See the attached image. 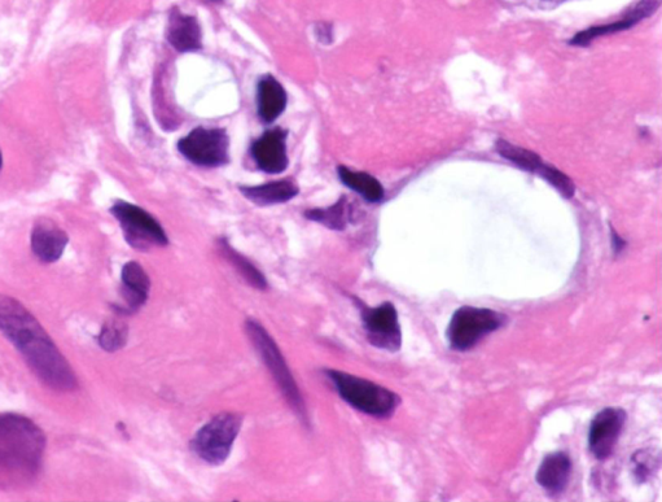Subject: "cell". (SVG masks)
I'll return each instance as SVG.
<instances>
[{"instance_id": "cell-6", "label": "cell", "mask_w": 662, "mask_h": 502, "mask_svg": "<svg viewBox=\"0 0 662 502\" xmlns=\"http://www.w3.org/2000/svg\"><path fill=\"white\" fill-rule=\"evenodd\" d=\"M508 318L493 309L462 307L455 311L447 327V340L454 351L466 352L485 336L501 330Z\"/></svg>"}, {"instance_id": "cell-15", "label": "cell", "mask_w": 662, "mask_h": 502, "mask_svg": "<svg viewBox=\"0 0 662 502\" xmlns=\"http://www.w3.org/2000/svg\"><path fill=\"white\" fill-rule=\"evenodd\" d=\"M166 38L179 52H195L203 46L199 21L194 16L184 15L178 8L170 12Z\"/></svg>"}, {"instance_id": "cell-1", "label": "cell", "mask_w": 662, "mask_h": 502, "mask_svg": "<svg viewBox=\"0 0 662 502\" xmlns=\"http://www.w3.org/2000/svg\"><path fill=\"white\" fill-rule=\"evenodd\" d=\"M0 331L21 353L39 381L60 392L76 390V374L54 340L37 318L10 296L0 295Z\"/></svg>"}, {"instance_id": "cell-8", "label": "cell", "mask_w": 662, "mask_h": 502, "mask_svg": "<svg viewBox=\"0 0 662 502\" xmlns=\"http://www.w3.org/2000/svg\"><path fill=\"white\" fill-rule=\"evenodd\" d=\"M230 138L226 130L199 126L178 142V150L188 161L204 168L229 163Z\"/></svg>"}, {"instance_id": "cell-3", "label": "cell", "mask_w": 662, "mask_h": 502, "mask_svg": "<svg viewBox=\"0 0 662 502\" xmlns=\"http://www.w3.org/2000/svg\"><path fill=\"white\" fill-rule=\"evenodd\" d=\"M326 375L339 392L341 399L367 416L390 417L401 403L397 394L367 379L339 370H327Z\"/></svg>"}, {"instance_id": "cell-12", "label": "cell", "mask_w": 662, "mask_h": 502, "mask_svg": "<svg viewBox=\"0 0 662 502\" xmlns=\"http://www.w3.org/2000/svg\"><path fill=\"white\" fill-rule=\"evenodd\" d=\"M252 156L262 172L280 174L287 169V132L280 128L267 130L252 144Z\"/></svg>"}, {"instance_id": "cell-10", "label": "cell", "mask_w": 662, "mask_h": 502, "mask_svg": "<svg viewBox=\"0 0 662 502\" xmlns=\"http://www.w3.org/2000/svg\"><path fill=\"white\" fill-rule=\"evenodd\" d=\"M499 155L504 159L514 163L516 167L526 170V172L537 174L543 180L554 186L556 190L564 196L565 199H572L576 186H574L571 178L564 174L558 168L552 167L550 164L543 163L541 156L534 154L533 151L525 150V148L517 147L515 144L499 139L495 144Z\"/></svg>"}, {"instance_id": "cell-20", "label": "cell", "mask_w": 662, "mask_h": 502, "mask_svg": "<svg viewBox=\"0 0 662 502\" xmlns=\"http://www.w3.org/2000/svg\"><path fill=\"white\" fill-rule=\"evenodd\" d=\"M337 172H339L340 181L349 189L358 192L367 202L379 203L384 199V187L370 174L354 172V170L346 167H339Z\"/></svg>"}, {"instance_id": "cell-21", "label": "cell", "mask_w": 662, "mask_h": 502, "mask_svg": "<svg viewBox=\"0 0 662 502\" xmlns=\"http://www.w3.org/2000/svg\"><path fill=\"white\" fill-rule=\"evenodd\" d=\"M305 217L310 221L326 226L328 229L343 231L348 225L350 217L348 200L345 196H341L331 207L310 209V211L305 212Z\"/></svg>"}, {"instance_id": "cell-28", "label": "cell", "mask_w": 662, "mask_h": 502, "mask_svg": "<svg viewBox=\"0 0 662 502\" xmlns=\"http://www.w3.org/2000/svg\"><path fill=\"white\" fill-rule=\"evenodd\" d=\"M212 2H221V0H212Z\"/></svg>"}, {"instance_id": "cell-24", "label": "cell", "mask_w": 662, "mask_h": 502, "mask_svg": "<svg viewBox=\"0 0 662 502\" xmlns=\"http://www.w3.org/2000/svg\"><path fill=\"white\" fill-rule=\"evenodd\" d=\"M634 475L640 483L646 482L653 474V470L659 464V458L652 451H640L633 457Z\"/></svg>"}, {"instance_id": "cell-13", "label": "cell", "mask_w": 662, "mask_h": 502, "mask_svg": "<svg viewBox=\"0 0 662 502\" xmlns=\"http://www.w3.org/2000/svg\"><path fill=\"white\" fill-rule=\"evenodd\" d=\"M660 6V0H640L637 6L634 7V10L625 16L624 20L616 21V23L605 24L600 26H593L583 30V32L577 33L569 45L572 46H589L591 42L595 41L596 38L608 36V34L624 32L633 28V26L640 23V21L650 17L652 13H655L657 8Z\"/></svg>"}, {"instance_id": "cell-26", "label": "cell", "mask_w": 662, "mask_h": 502, "mask_svg": "<svg viewBox=\"0 0 662 502\" xmlns=\"http://www.w3.org/2000/svg\"><path fill=\"white\" fill-rule=\"evenodd\" d=\"M613 244H615L616 251L624 250L625 247L624 240L618 238L615 233H613Z\"/></svg>"}, {"instance_id": "cell-9", "label": "cell", "mask_w": 662, "mask_h": 502, "mask_svg": "<svg viewBox=\"0 0 662 502\" xmlns=\"http://www.w3.org/2000/svg\"><path fill=\"white\" fill-rule=\"evenodd\" d=\"M358 305L368 342L385 351H400L402 331L396 307L389 301L376 308H368L362 303Z\"/></svg>"}, {"instance_id": "cell-27", "label": "cell", "mask_w": 662, "mask_h": 502, "mask_svg": "<svg viewBox=\"0 0 662 502\" xmlns=\"http://www.w3.org/2000/svg\"><path fill=\"white\" fill-rule=\"evenodd\" d=\"M2 168H3V155H2V151H0V172H2Z\"/></svg>"}, {"instance_id": "cell-17", "label": "cell", "mask_w": 662, "mask_h": 502, "mask_svg": "<svg viewBox=\"0 0 662 502\" xmlns=\"http://www.w3.org/2000/svg\"><path fill=\"white\" fill-rule=\"evenodd\" d=\"M122 298L125 300L126 312H137L147 303L151 279L143 266L129 261L122 268Z\"/></svg>"}, {"instance_id": "cell-16", "label": "cell", "mask_w": 662, "mask_h": 502, "mask_svg": "<svg viewBox=\"0 0 662 502\" xmlns=\"http://www.w3.org/2000/svg\"><path fill=\"white\" fill-rule=\"evenodd\" d=\"M572 475V460L567 453H552L543 458L537 471V483L551 495H559L567 488Z\"/></svg>"}, {"instance_id": "cell-23", "label": "cell", "mask_w": 662, "mask_h": 502, "mask_svg": "<svg viewBox=\"0 0 662 502\" xmlns=\"http://www.w3.org/2000/svg\"><path fill=\"white\" fill-rule=\"evenodd\" d=\"M127 336L129 329L124 322L115 320L105 322L98 336L99 346L109 353L120 351L126 346Z\"/></svg>"}, {"instance_id": "cell-25", "label": "cell", "mask_w": 662, "mask_h": 502, "mask_svg": "<svg viewBox=\"0 0 662 502\" xmlns=\"http://www.w3.org/2000/svg\"><path fill=\"white\" fill-rule=\"evenodd\" d=\"M315 33H317V38L320 43H323V45H330L333 41V32H332V25L327 24V23H320L317 25V29H315Z\"/></svg>"}, {"instance_id": "cell-4", "label": "cell", "mask_w": 662, "mask_h": 502, "mask_svg": "<svg viewBox=\"0 0 662 502\" xmlns=\"http://www.w3.org/2000/svg\"><path fill=\"white\" fill-rule=\"evenodd\" d=\"M245 330L249 338H251L253 346L256 347L260 353L261 359L265 362L267 369L273 375L276 384L282 391L284 397L295 410L297 416L306 421L308 413H306L304 399H302L301 392L298 390L295 378L289 370L286 360L280 352L278 344L267 333L265 327L256 320H248L245 323Z\"/></svg>"}, {"instance_id": "cell-7", "label": "cell", "mask_w": 662, "mask_h": 502, "mask_svg": "<svg viewBox=\"0 0 662 502\" xmlns=\"http://www.w3.org/2000/svg\"><path fill=\"white\" fill-rule=\"evenodd\" d=\"M111 213L120 224L129 246L138 251H148L153 247L168 246V235L165 230L143 208L138 205L117 202L111 208Z\"/></svg>"}, {"instance_id": "cell-22", "label": "cell", "mask_w": 662, "mask_h": 502, "mask_svg": "<svg viewBox=\"0 0 662 502\" xmlns=\"http://www.w3.org/2000/svg\"><path fill=\"white\" fill-rule=\"evenodd\" d=\"M221 248L230 263L235 266L236 270L241 274V277H243L249 285L257 288V290H266L267 281L265 275H263L260 270L251 263V261H248L244 256H241L240 253L236 252L229 243L225 242V240L221 243Z\"/></svg>"}, {"instance_id": "cell-11", "label": "cell", "mask_w": 662, "mask_h": 502, "mask_svg": "<svg viewBox=\"0 0 662 502\" xmlns=\"http://www.w3.org/2000/svg\"><path fill=\"white\" fill-rule=\"evenodd\" d=\"M626 412L621 408H605L596 414L589 430V449L596 460H607L615 452L624 431Z\"/></svg>"}, {"instance_id": "cell-14", "label": "cell", "mask_w": 662, "mask_h": 502, "mask_svg": "<svg viewBox=\"0 0 662 502\" xmlns=\"http://www.w3.org/2000/svg\"><path fill=\"white\" fill-rule=\"evenodd\" d=\"M69 238L64 230L50 221H41L34 226L32 239V250L42 263L52 264L60 260L64 255Z\"/></svg>"}, {"instance_id": "cell-18", "label": "cell", "mask_w": 662, "mask_h": 502, "mask_svg": "<svg viewBox=\"0 0 662 502\" xmlns=\"http://www.w3.org/2000/svg\"><path fill=\"white\" fill-rule=\"evenodd\" d=\"M287 93L284 87L271 74H266L258 82V116L265 124H273L287 107Z\"/></svg>"}, {"instance_id": "cell-5", "label": "cell", "mask_w": 662, "mask_h": 502, "mask_svg": "<svg viewBox=\"0 0 662 502\" xmlns=\"http://www.w3.org/2000/svg\"><path fill=\"white\" fill-rule=\"evenodd\" d=\"M243 418L234 413H222L210 419L191 440L195 455L210 466L225 464L241 430Z\"/></svg>"}, {"instance_id": "cell-19", "label": "cell", "mask_w": 662, "mask_h": 502, "mask_svg": "<svg viewBox=\"0 0 662 502\" xmlns=\"http://www.w3.org/2000/svg\"><path fill=\"white\" fill-rule=\"evenodd\" d=\"M241 194L260 207L287 203L298 195V187L292 181H276L261 186L240 187Z\"/></svg>"}, {"instance_id": "cell-2", "label": "cell", "mask_w": 662, "mask_h": 502, "mask_svg": "<svg viewBox=\"0 0 662 502\" xmlns=\"http://www.w3.org/2000/svg\"><path fill=\"white\" fill-rule=\"evenodd\" d=\"M45 449V432L32 419L0 414V486H23L37 477Z\"/></svg>"}]
</instances>
